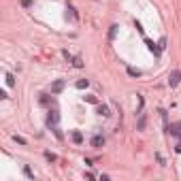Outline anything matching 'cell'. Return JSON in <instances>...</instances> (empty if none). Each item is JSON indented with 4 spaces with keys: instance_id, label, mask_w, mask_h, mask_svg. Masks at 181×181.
<instances>
[{
    "instance_id": "6da1fadb",
    "label": "cell",
    "mask_w": 181,
    "mask_h": 181,
    "mask_svg": "<svg viewBox=\"0 0 181 181\" xmlns=\"http://www.w3.org/2000/svg\"><path fill=\"white\" fill-rule=\"evenodd\" d=\"M179 81H181V73H179V70H173V73L168 75V85H171V88H175Z\"/></svg>"
},
{
    "instance_id": "7a4b0ae2",
    "label": "cell",
    "mask_w": 181,
    "mask_h": 181,
    "mask_svg": "<svg viewBox=\"0 0 181 181\" xmlns=\"http://www.w3.org/2000/svg\"><path fill=\"white\" fill-rule=\"evenodd\" d=\"M102 145H104V138H102V136H100V134L92 136V147H94V149H100Z\"/></svg>"
},
{
    "instance_id": "3957f363",
    "label": "cell",
    "mask_w": 181,
    "mask_h": 181,
    "mask_svg": "<svg viewBox=\"0 0 181 181\" xmlns=\"http://www.w3.org/2000/svg\"><path fill=\"white\" fill-rule=\"evenodd\" d=\"M58 119H60V115H58V111H51V115H49V119H47V124L55 128V124H58Z\"/></svg>"
},
{
    "instance_id": "277c9868",
    "label": "cell",
    "mask_w": 181,
    "mask_h": 181,
    "mask_svg": "<svg viewBox=\"0 0 181 181\" xmlns=\"http://www.w3.org/2000/svg\"><path fill=\"white\" fill-rule=\"evenodd\" d=\"M62 90H64V81H55V83L51 85V94H60Z\"/></svg>"
},
{
    "instance_id": "5b68a950",
    "label": "cell",
    "mask_w": 181,
    "mask_h": 181,
    "mask_svg": "<svg viewBox=\"0 0 181 181\" xmlns=\"http://www.w3.org/2000/svg\"><path fill=\"white\" fill-rule=\"evenodd\" d=\"M96 113H98V115H102V117H109V115H111L109 107H104V104H100V107L96 109Z\"/></svg>"
},
{
    "instance_id": "8992f818",
    "label": "cell",
    "mask_w": 181,
    "mask_h": 181,
    "mask_svg": "<svg viewBox=\"0 0 181 181\" xmlns=\"http://www.w3.org/2000/svg\"><path fill=\"white\" fill-rule=\"evenodd\" d=\"M145 126H147V117L141 113V117H138V124H136V128L138 130H145Z\"/></svg>"
},
{
    "instance_id": "52a82bcc",
    "label": "cell",
    "mask_w": 181,
    "mask_h": 181,
    "mask_svg": "<svg viewBox=\"0 0 181 181\" xmlns=\"http://www.w3.org/2000/svg\"><path fill=\"white\" fill-rule=\"evenodd\" d=\"M73 141H75L77 145H79V143H83V134H81L79 130H75V132H73Z\"/></svg>"
},
{
    "instance_id": "ba28073f",
    "label": "cell",
    "mask_w": 181,
    "mask_h": 181,
    "mask_svg": "<svg viewBox=\"0 0 181 181\" xmlns=\"http://www.w3.org/2000/svg\"><path fill=\"white\" fill-rule=\"evenodd\" d=\"M88 85H90L88 79H79V81H77V90H83V88H88Z\"/></svg>"
},
{
    "instance_id": "9c48e42d",
    "label": "cell",
    "mask_w": 181,
    "mask_h": 181,
    "mask_svg": "<svg viewBox=\"0 0 181 181\" xmlns=\"http://www.w3.org/2000/svg\"><path fill=\"white\" fill-rule=\"evenodd\" d=\"M6 85H9V88H13V85H15V79H13V75H11V73H6Z\"/></svg>"
},
{
    "instance_id": "30bf717a",
    "label": "cell",
    "mask_w": 181,
    "mask_h": 181,
    "mask_svg": "<svg viewBox=\"0 0 181 181\" xmlns=\"http://www.w3.org/2000/svg\"><path fill=\"white\" fill-rule=\"evenodd\" d=\"M45 158L49 160V162H55V160H58V156H55V153H51V151H45Z\"/></svg>"
},
{
    "instance_id": "8fae6325",
    "label": "cell",
    "mask_w": 181,
    "mask_h": 181,
    "mask_svg": "<svg viewBox=\"0 0 181 181\" xmlns=\"http://www.w3.org/2000/svg\"><path fill=\"white\" fill-rule=\"evenodd\" d=\"M128 75H132V77H141L143 73H141V70H136V68H128Z\"/></svg>"
},
{
    "instance_id": "7c38bea8",
    "label": "cell",
    "mask_w": 181,
    "mask_h": 181,
    "mask_svg": "<svg viewBox=\"0 0 181 181\" xmlns=\"http://www.w3.org/2000/svg\"><path fill=\"white\" fill-rule=\"evenodd\" d=\"M117 34V26H111V32H109V39H115Z\"/></svg>"
},
{
    "instance_id": "4fadbf2b",
    "label": "cell",
    "mask_w": 181,
    "mask_h": 181,
    "mask_svg": "<svg viewBox=\"0 0 181 181\" xmlns=\"http://www.w3.org/2000/svg\"><path fill=\"white\" fill-rule=\"evenodd\" d=\"M13 141H17V143H19V145H26V138H24V136H13Z\"/></svg>"
},
{
    "instance_id": "5bb4252c",
    "label": "cell",
    "mask_w": 181,
    "mask_h": 181,
    "mask_svg": "<svg viewBox=\"0 0 181 181\" xmlns=\"http://www.w3.org/2000/svg\"><path fill=\"white\" fill-rule=\"evenodd\" d=\"M24 175H26V177H30V179H32V177H34V175H32V171H30V168H28V166H24Z\"/></svg>"
},
{
    "instance_id": "9a60e30c",
    "label": "cell",
    "mask_w": 181,
    "mask_h": 181,
    "mask_svg": "<svg viewBox=\"0 0 181 181\" xmlns=\"http://www.w3.org/2000/svg\"><path fill=\"white\" fill-rule=\"evenodd\" d=\"M73 62H75V66H77V68H81V66H83V62H81V58H75Z\"/></svg>"
},
{
    "instance_id": "2e32d148",
    "label": "cell",
    "mask_w": 181,
    "mask_h": 181,
    "mask_svg": "<svg viewBox=\"0 0 181 181\" xmlns=\"http://www.w3.org/2000/svg\"><path fill=\"white\" fill-rule=\"evenodd\" d=\"M21 4H24V6H30V4H32V0H21Z\"/></svg>"
}]
</instances>
